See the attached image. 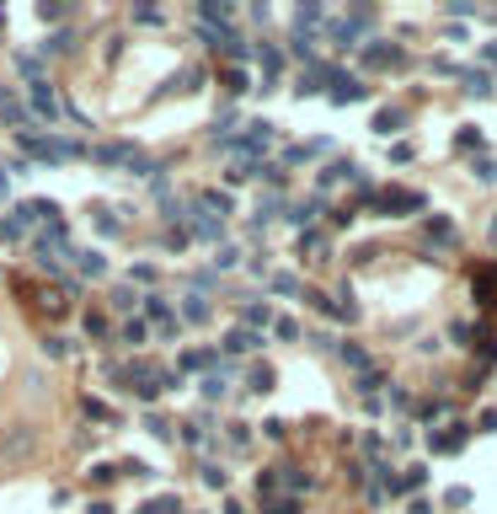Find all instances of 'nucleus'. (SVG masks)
Instances as JSON below:
<instances>
[{"instance_id": "1", "label": "nucleus", "mask_w": 497, "mask_h": 514, "mask_svg": "<svg viewBox=\"0 0 497 514\" xmlns=\"http://www.w3.org/2000/svg\"><path fill=\"white\" fill-rule=\"evenodd\" d=\"M364 204L380 209V215H390V220H407V215L428 209V198L412 193V188H375V193H364Z\"/></svg>"}, {"instance_id": "2", "label": "nucleus", "mask_w": 497, "mask_h": 514, "mask_svg": "<svg viewBox=\"0 0 497 514\" xmlns=\"http://www.w3.org/2000/svg\"><path fill=\"white\" fill-rule=\"evenodd\" d=\"M369 27H375V11H364V6H358V11H348L342 22H332V16H327V38H332V49H358Z\"/></svg>"}, {"instance_id": "3", "label": "nucleus", "mask_w": 497, "mask_h": 514, "mask_svg": "<svg viewBox=\"0 0 497 514\" xmlns=\"http://www.w3.org/2000/svg\"><path fill=\"white\" fill-rule=\"evenodd\" d=\"M22 150H33L37 161H75L81 156V145H75V139H59V135H43V139L22 135Z\"/></svg>"}, {"instance_id": "4", "label": "nucleus", "mask_w": 497, "mask_h": 514, "mask_svg": "<svg viewBox=\"0 0 497 514\" xmlns=\"http://www.w3.org/2000/svg\"><path fill=\"white\" fill-rule=\"evenodd\" d=\"M27 102H33V118H43V123H49V129H54V123H59V97H54V91H49V81H37V86H27Z\"/></svg>"}, {"instance_id": "5", "label": "nucleus", "mask_w": 497, "mask_h": 514, "mask_svg": "<svg viewBox=\"0 0 497 514\" xmlns=\"http://www.w3.org/2000/svg\"><path fill=\"white\" fill-rule=\"evenodd\" d=\"M471 434H476V428L471 423H444V428H438V434H433V440H428V445H433V450H455V455H460L465 450V445H471Z\"/></svg>"}, {"instance_id": "6", "label": "nucleus", "mask_w": 497, "mask_h": 514, "mask_svg": "<svg viewBox=\"0 0 497 514\" xmlns=\"http://www.w3.org/2000/svg\"><path fill=\"white\" fill-rule=\"evenodd\" d=\"M364 64H369V70H396V64H407V54H401L396 43H369Z\"/></svg>"}, {"instance_id": "7", "label": "nucleus", "mask_w": 497, "mask_h": 514, "mask_svg": "<svg viewBox=\"0 0 497 514\" xmlns=\"http://www.w3.org/2000/svg\"><path fill=\"white\" fill-rule=\"evenodd\" d=\"M327 97H332V102H342V108H348V102H364V97H369V86L358 81V75H342V81L332 86Z\"/></svg>"}, {"instance_id": "8", "label": "nucleus", "mask_w": 497, "mask_h": 514, "mask_svg": "<svg viewBox=\"0 0 497 514\" xmlns=\"http://www.w3.org/2000/svg\"><path fill=\"white\" fill-rule=\"evenodd\" d=\"M257 348H262V332H252V327L225 332V354H257Z\"/></svg>"}, {"instance_id": "9", "label": "nucleus", "mask_w": 497, "mask_h": 514, "mask_svg": "<svg viewBox=\"0 0 497 514\" xmlns=\"http://www.w3.org/2000/svg\"><path fill=\"white\" fill-rule=\"evenodd\" d=\"M315 183H321V193H327V188H337V183H358V166H353V161H332Z\"/></svg>"}, {"instance_id": "10", "label": "nucleus", "mask_w": 497, "mask_h": 514, "mask_svg": "<svg viewBox=\"0 0 497 514\" xmlns=\"http://www.w3.org/2000/svg\"><path fill=\"white\" fill-rule=\"evenodd\" d=\"M423 231H428V241H438V246H455V220H444V215L423 220Z\"/></svg>"}, {"instance_id": "11", "label": "nucleus", "mask_w": 497, "mask_h": 514, "mask_svg": "<svg viewBox=\"0 0 497 514\" xmlns=\"http://www.w3.org/2000/svg\"><path fill=\"white\" fill-rule=\"evenodd\" d=\"M198 16H204V27H225L235 11L225 6V0H204V6H198Z\"/></svg>"}, {"instance_id": "12", "label": "nucleus", "mask_w": 497, "mask_h": 514, "mask_svg": "<svg viewBox=\"0 0 497 514\" xmlns=\"http://www.w3.org/2000/svg\"><path fill=\"white\" fill-rule=\"evenodd\" d=\"M70 257H75V268L91 273V279H102V273H107V257H102V252H86V246H81V252H70Z\"/></svg>"}, {"instance_id": "13", "label": "nucleus", "mask_w": 497, "mask_h": 514, "mask_svg": "<svg viewBox=\"0 0 497 514\" xmlns=\"http://www.w3.org/2000/svg\"><path fill=\"white\" fill-rule=\"evenodd\" d=\"M481 145H486L481 123H460V129H455V150H481Z\"/></svg>"}, {"instance_id": "14", "label": "nucleus", "mask_w": 497, "mask_h": 514, "mask_svg": "<svg viewBox=\"0 0 497 514\" xmlns=\"http://www.w3.org/2000/svg\"><path fill=\"white\" fill-rule=\"evenodd\" d=\"M401 123H407V108H380L375 113V135H396Z\"/></svg>"}, {"instance_id": "15", "label": "nucleus", "mask_w": 497, "mask_h": 514, "mask_svg": "<svg viewBox=\"0 0 497 514\" xmlns=\"http://www.w3.org/2000/svg\"><path fill=\"white\" fill-rule=\"evenodd\" d=\"M187 225H193V236H204V241H219V231H225L219 220H209L204 209H193V215H187Z\"/></svg>"}, {"instance_id": "16", "label": "nucleus", "mask_w": 497, "mask_h": 514, "mask_svg": "<svg viewBox=\"0 0 497 514\" xmlns=\"http://www.w3.org/2000/svg\"><path fill=\"white\" fill-rule=\"evenodd\" d=\"M241 321H246L252 332H257V327H267V321H273V306H267V300H252V306L241 311Z\"/></svg>"}, {"instance_id": "17", "label": "nucleus", "mask_w": 497, "mask_h": 514, "mask_svg": "<svg viewBox=\"0 0 497 514\" xmlns=\"http://www.w3.org/2000/svg\"><path fill=\"white\" fill-rule=\"evenodd\" d=\"M204 215H230V193H225V188H209L204 193Z\"/></svg>"}, {"instance_id": "18", "label": "nucleus", "mask_w": 497, "mask_h": 514, "mask_svg": "<svg viewBox=\"0 0 497 514\" xmlns=\"http://www.w3.org/2000/svg\"><path fill=\"white\" fill-rule=\"evenodd\" d=\"M423 482H428V466L417 461V466H407V477H396V488H401V493H412V488H423Z\"/></svg>"}, {"instance_id": "19", "label": "nucleus", "mask_w": 497, "mask_h": 514, "mask_svg": "<svg viewBox=\"0 0 497 514\" xmlns=\"http://www.w3.org/2000/svg\"><path fill=\"white\" fill-rule=\"evenodd\" d=\"M182 316L187 321H209V300H204V295H187V300H182Z\"/></svg>"}, {"instance_id": "20", "label": "nucleus", "mask_w": 497, "mask_h": 514, "mask_svg": "<svg viewBox=\"0 0 497 514\" xmlns=\"http://www.w3.org/2000/svg\"><path fill=\"white\" fill-rule=\"evenodd\" d=\"M465 97H492V75H465Z\"/></svg>"}, {"instance_id": "21", "label": "nucleus", "mask_w": 497, "mask_h": 514, "mask_svg": "<svg viewBox=\"0 0 497 514\" xmlns=\"http://www.w3.org/2000/svg\"><path fill=\"white\" fill-rule=\"evenodd\" d=\"M225 392H230V380H225V370H214V375H204V396H214V402H219V396H225Z\"/></svg>"}, {"instance_id": "22", "label": "nucleus", "mask_w": 497, "mask_h": 514, "mask_svg": "<svg viewBox=\"0 0 497 514\" xmlns=\"http://www.w3.org/2000/svg\"><path fill=\"white\" fill-rule=\"evenodd\" d=\"M257 54H262V70H267V81H273V75L283 70V54L273 49V43H262V49H257Z\"/></svg>"}, {"instance_id": "23", "label": "nucleus", "mask_w": 497, "mask_h": 514, "mask_svg": "<svg viewBox=\"0 0 497 514\" xmlns=\"http://www.w3.org/2000/svg\"><path fill=\"white\" fill-rule=\"evenodd\" d=\"M118 343H129V348H134V343H145V321H139V316L123 321V327H118Z\"/></svg>"}, {"instance_id": "24", "label": "nucleus", "mask_w": 497, "mask_h": 514, "mask_svg": "<svg viewBox=\"0 0 497 514\" xmlns=\"http://www.w3.org/2000/svg\"><path fill=\"white\" fill-rule=\"evenodd\" d=\"M182 365H187V370H209V365H214V348H187Z\"/></svg>"}, {"instance_id": "25", "label": "nucleus", "mask_w": 497, "mask_h": 514, "mask_svg": "<svg viewBox=\"0 0 497 514\" xmlns=\"http://www.w3.org/2000/svg\"><path fill=\"white\" fill-rule=\"evenodd\" d=\"M315 209H321V198H310V204H294V209H289V225H310V220H315Z\"/></svg>"}, {"instance_id": "26", "label": "nucleus", "mask_w": 497, "mask_h": 514, "mask_svg": "<svg viewBox=\"0 0 497 514\" xmlns=\"http://www.w3.org/2000/svg\"><path fill=\"white\" fill-rule=\"evenodd\" d=\"M273 332H279L283 343H294V338H300V321H294V316H273Z\"/></svg>"}, {"instance_id": "27", "label": "nucleus", "mask_w": 497, "mask_h": 514, "mask_svg": "<svg viewBox=\"0 0 497 514\" xmlns=\"http://www.w3.org/2000/svg\"><path fill=\"white\" fill-rule=\"evenodd\" d=\"M225 91H235V97H241V91H252V81H246V70H225Z\"/></svg>"}, {"instance_id": "28", "label": "nucleus", "mask_w": 497, "mask_h": 514, "mask_svg": "<svg viewBox=\"0 0 497 514\" xmlns=\"http://www.w3.org/2000/svg\"><path fill=\"white\" fill-rule=\"evenodd\" d=\"M252 392H273V370L267 365H252Z\"/></svg>"}, {"instance_id": "29", "label": "nucleus", "mask_w": 497, "mask_h": 514, "mask_svg": "<svg viewBox=\"0 0 497 514\" xmlns=\"http://www.w3.org/2000/svg\"><path fill=\"white\" fill-rule=\"evenodd\" d=\"M204 482H209V488H225V482H230V472H225V466H214V461H209V466H204Z\"/></svg>"}, {"instance_id": "30", "label": "nucleus", "mask_w": 497, "mask_h": 514, "mask_svg": "<svg viewBox=\"0 0 497 514\" xmlns=\"http://www.w3.org/2000/svg\"><path fill=\"white\" fill-rule=\"evenodd\" d=\"M134 306H139V295H134V290H112V311H134Z\"/></svg>"}, {"instance_id": "31", "label": "nucleus", "mask_w": 497, "mask_h": 514, "mask_svg": "<svg viewBox=\"0 0 497 514\" xmlns=\"http://www.w3.org/2000/svg\"><path fill=\"white\" fill-rule=\"evenodd\" d=\"M273 290L279 295H300V279H294V273H273Z\"/></svg>"}, {"instance_id": "32", "label": "nucleus", "mask_w": 497, "mask_h": 514, "mask_svg": "<svg viewBox=\"0 0 497 514\" xmlns=\"http://www.w3.org/2000/svg\"><path fill=\"white\" fill-rule=\"evenodd\" d=\"M476 434H497V407H481V418H476Z\"/></svg>"}, {"instance_id": "33", "label": "nucleus", "mask_w": 497, "mask_h": 514, "mask_svg": "<svg viewBox=\"0 0 497 514\" xmlns=\"http://www.w3.org/2000/svg\"><path fill=\"white\" fill-rule=\"evenodd\" d=\"M471 332H476L471 321H460V327H449V338H455V348H471Z\"/></svg>"}, {"instance_id": "34", "label": "nucleus", "mask_w": 497, "mask_h": 514, "mask_svg": "<svg viewBox=\"0 0 497 514\" xmlns=\"http://www.w3.org/2000/svg\"><path fill=\"white\" fill-rule=\"evenodd\" d=\"M412 156H417V150L407 145V139H396V145H390V161H396V166H407V161H412Z\"/></svg>"}, {"instance_id": "35", "label": "nucleus", "mask_w": 497, "mask_h": 514, "mask_svg": "<svg viewBox=\"0 0 497 514\" xmlns=\"http://www.w3.org/2000/svg\"><path fill=\"white\" fill-rule=\"evenodd\" d=\"M444 503H449V509H465V503H471V488H449Z\"/></svg>"}, {"instance_id": "36", "label": "nucleus", "mask_w": 497, "mask_h": 514, "mask_svg": "<svg viewBox=\"0 0 497 514\" xmlns=\"http://www.w3.org/2000/svg\"><path fill=\"white\" fill-rule=\"evenodd\" d=\"M230 445L241 450V445H252V423H230Z\"/></svg>"}, {"instance_id": "37", "label": "nucleus", "mask_w": 497, "mask_h": 514, "mask_svg": "<svg viewBox=\"0 0 497 514\" xmlns=\"http://www.w3.org/2000/svg\"><path fill=\"white\" fill-rule=\"evenodd\" d=\"M235 263H241V252H235V246H219V257H214V268H235Z\"/></svg>"}, {"instance_id": "38", "label": "nucleus", "mask_w": 497, "mask_h": 514, "mask_svg": "<svg viewBox=\"0 0 497 514\" xmlns=\"http://www.w3.org/2000/svg\"><path fill=\"white\" fill-rule=\"evenodd\" d=\"M171 509H177V498H171V493H166V498H156V503H145V509H139V514H171Z\"/></svg>"}, {"instance_id": "39", "label": "nucleus", "mask_w": 497, "mask_h": 514, "mask_svg": "<svg viewBox=\"0 0 497 514\" xmlns=\"http://www.w3.org/2000/svg\"><path fill=\"white\" fill-rule=\"evenodd\" d=\"M262 434H267V440H283V434H289V423H283V418H267Z\"/></svg>"}, {"instance_id": "40", "label": "nucleus", "mask_w": 497, "mask_h": 514, "mask_svg": "<svg viewBox=\"0 0 497 514\" xmlns=\"http://www.w3.org/2000/svg\"><path fill=\"white\" fill-rule=\"evenodd\" d=\"M145 428L156 434V440H171V423H166V418H145Z\"/></svg>"}, {"instance_id": "41", "label": "nucleus", "mask_w": 497, "mask_h": 514, "mask_svg": "<svg viewBox=\"0 0 497 514\" xmlns=\"http://www.w3.org/2000/svg\"><path fill=\"white\" fill-rule=\"evenodd\" d=\"M37 16H43V22H59V16H64V6H54V0H43V6H37Z\"/></svg>"}, {"instance_id": "42", "label": "nucleus", "mask_w": 497, "mask_h": 514, "mask_svg": "<svg viewBox=\"0 0 497 514\" xmlns=\"http://www.w3.org/2000/svg\"><path fill=\"white\" fill-rule=\"evenodd\" d=\"M476 177H481V183H497V161H476Z\"/></svg>"}, {"instance_id": "43", "label": "nucleus", "mask_w": 497, "mask_h": 514, "mask_svg": "<svg viewBox=\"0 0 497 514\" xmlns=\"http://www.w3.org/2000/svg\"><path fill=\"white\" fill-rule=\"evenodd\" d=\"M86 413H91V418H102V423H112V413H107V402H91V396H86Z\"/></svg>"}, {"instance_id": "44", "label": "nucleus", "mask_w": 497, "mask_h": 514, "mask_svg": "<svg viewBox=\"0 0 497 514\" xmlns=\"http://www.w3.org/2000/svg\"><path fill=\"white\" fill-rule=\"evenodd\" d=\"M86 514H112V509H107V503H86Z\"/></svg>"}]
</instances>
